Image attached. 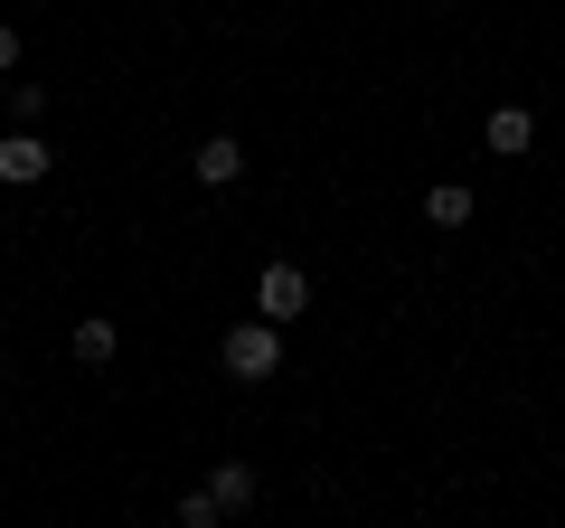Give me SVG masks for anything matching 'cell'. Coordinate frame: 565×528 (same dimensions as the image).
Returning a JSON list of instances; mask_svg holds the SVG:
<instances>
[{"mask_svg": "<svg viewBox=\"0 0 565 528\" xmlns=\"http://www.w3.org/2000/svg\"><path fill=\"white\" fill-rule=\"evenodd\" d=\"M66 349H76L85 368H114V349H122V330H114V321H104V311H95V321H76V340H66Z\"/></svg>", "mask_w": 565, "mask_h": 528, "instance_id": "7", "label": "cell"}, {"mask_svg": "<svg viewBox=\"0 0 565 528\" xmlns=\"http://www.w3.org/2000/svg\"><path fill=\"white\" fill-rule=\"evenodd\" d=\"M481 142H490V151H500V161H519V151H527V142H537V123H527V104H500V114H490V123H481Z\"/></svg>", "mask_w": 565, "mask_h": 528, "instance_id": "5", "label": "cell"}, {"mask_svg": "<svg viewBox=\"0 0 565 528\" xmlns=\"http://www.w3.org/2000/svg\"><path fill=\"white\" fill-rule=\"evenodd\" d=\"M217 519H226L217 490H180V528H217Z\"/></svg>", "mask_w": 565, "mask_h": 528, "instance_id": "9", "label": "cell"}, {"mask_svg": "<svg viewBox=\"0 0 565 528\" xmlns=\"http://www.w3.org/2000/svg\"><path fill=\"white\" fill-rule=\"evenodd\" d=\"M217 359H226V378H245V387L274 378V368H282V321H264V311H255V321H236L217 340Z\"/></svg>", "mask_w": 565, "mask_h": 528, "instance_id": "1", "label": "cell"}, {"mask_svg": "<svg viewBox=\"0 0 565 528\" xmlns=\"http://www.w3.org/2000/svg\"><path fill=\"white\" fill-rule=\"evenodd\" d=\"M255 311H264V321H302V311H311V274H302V264H264Z\"/></svg>", "mask_w": 565, "mask_h": 528, "instance_id": "3", "label": "cell"}, {"mask_svg": "<svg viewBox=\"0 0 565 528\" xmlns=\"http://www.w3.org/2000/svg\"><path fill=\"white\" fill-rule=\"evenodd\" d=\"M0 76H20V29H0Z\"/></svg>", "mask_w": 565, "mask_h": 528, "instance_id": "11", "label": "cell"}, {"mask_svg": "<svg viewBox=\"0 0 565 528\" xmlns=\"http://www.w3.org/2000/svg\"><path fill=\"white\" fill-rule=\"evenodd\" d=\"M424 226L462 236V226H471V189H462V180H434V189H424Z\"/></svg>", "mask_w": 565, "mask_h": 528, "instance_id": "6", "label": "cell"}, {"mask_svg": "<svg viewBox=\"0 0 565 528\" xmlns=\"http://www.w3.org/2000/svg\"><path fill=\"white\" fill-rule=\"evenodd\" d=\"M189 170H199V189H236L245 180V142L236 133H207V142L189 151Z\"/></svg>", "mask_w": 565, "mask_h": 528, "instance_id": "4", "label": "cell"}, {"mask_svg": "<svg viewBox=\"0 0 565 528\" xmlns=\"http://www.w3.org/2000/svg\"><path fill=\"white\" fill-rule=\"evenodd\" d=\"M47 170H57V151H47L29 123H10V133H0V189H39Z\"/></svg>", "mask_w": 565, "mask_h": 528, "instance_id": "2", "label": "cell"}, {"mask_svg": "<svg viewBox=\"0 0 565 528\" xmlns=\"http://www.w3.org/2000/svg\"><path fill=\"white\" fill-rule=\"evenodd\" d=\"M0 95H10V123H39L47 114V85H0Z\"/></svg>", "mask_w": 565, "mask_h": 528, "instance_id": "10", "label": "cell"}, {"mask_svg": "<svg viewBox=\"0 0 565 528\" xmlns=\"http://www.w3.org/2000/svg\"><path fill=\"white\" fill-rule=\"evenodd\" d=\"M207 490H217L226 509H255V472H245V463H217V472H207Z\"/></svg>", "mask_w": 565, "mask_h": 528, "instance_id": "8", "label": "cell"}]
</instances>
